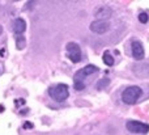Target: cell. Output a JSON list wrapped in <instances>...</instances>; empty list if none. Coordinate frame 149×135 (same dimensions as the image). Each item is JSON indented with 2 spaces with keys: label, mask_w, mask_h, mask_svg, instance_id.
Wrapping results in <instances>:
<instances>
[{
  "label": "cell",
  "mask_w": 149,
  "mask_h": 135,
  "mask_svg": "<svg viewBox=\"0 0 149 135\" xmlns=\"http://www.w3.org/2000/svg\"><path fill=\"white\" fill-rule=\"evenodd\" d=\"M84 87H85L84 81H74V89H76V91H82Z\"/></svg>",
  "instance_id": "5bb4252c"
},
{
  "label": "cell",
  "mask_w": 149,
  "mask_h": 135,
  "mask_svg": "<svg viewBox=\"0 0 149 135\" xmlns=\"http://www.w3.org/2000/svg\"><path fill=\"white\" fill-rule=\"evenodd\" d=\"M148 20H149L148 13H139V21L141 24H147Z\"/></svg>",
  "instance_id": "7c38bea8"
},
{
  "label": "cell",
  "mask_w": 149,
  "mask_h": 135,
  "mask_svg": "<svg viewBox=\"0 0 149 135\" xmlns=\"http://www.w3.org/2000/svg\"><path fill=\"white\" fill-rule=\"evenodd\" d=\"M67 50V57L70 58V60L72 63H79L81 60V49L76 42H70L65 46Z\"/></svg>",
  "instance_id": "3957f363"
},
{
  "label": "cell",
  "mask_w": 149,
  "mask_h": 135,
  "mask_svg": "<svg viewBox=\"0 0 149 135\" xmlns=\"http://www.w3.org/2000/svg\"><path fill=\"white\" fill-rule=\"evenodd\" d=\"M1 33H3V26L0 25V34H1Z\"/></svg>",
  "instance_id": "e0dca14e"
},
{
  "label": "cell",
  "mask_w": 149,
  "mask_h": 135,
  "mask_svg": "<svg viewBox=\"0 0 149 135\" xmlns=\"http://www.w3.org/2000/svg\"><path fill=\"white\" fill-rule=\"evenodd\" d=\"M131 49H132V55H134V58L136 60H141L144 58V47L139 41L132 42Z\"/></svg>",
  "instance_id": "ba28073f"
},
{
  "label": "cell",
  "mask_w": 149,
  "mask_h": 135,
  "mask_svg": "<svg viewBox=\"0 0 149 135\" xmlns=\"http://www.w3.org/2000/svg\"><path fill=\"white\" fill-rule=\"evenodd\" d=\"M110 29V24L107 22V21H93L92 24H90V30L93 31V33L95 34H105L106 31Z\"/></svg>",
  "instance_id": "8992f818"
},
{
  "label": "cell",
  "mask_w": 149,
  "mask_h": 135,
  "mask_svg": "<svg viewBox=\"0 0 149 135\" xmlns=\"http://www.w3.org/2000/svg\"><path fill=\"white\" fill-rule=\"evenodd\" d=\"M3 54H4V50H0V57H3Z\"/></svg>",
  "instance_id": "2e32d148"
},
{
  "label": "cell",
  "mask_w": 149,
  "mask_h": 135,
  "mask_svg": "<svg viewBox=\"0 0 149 135\" xmlns=\"http://www.w3.org/2000/svg\"><path fill=\"white\" fill-rule=\"evenodd\" d=\"M109 84V79H103V80H100L97 84H95V87H97L98 89H102L105 85H107Z\"/></svg>",
  "instance_id": "4fadbf2b"
},
{
  "label": "cell",
  "mask_w": 149,
  "mask_h": 135,
  "mask_svg": "<svg viewBox=\"0 0 149 135\" xmlns=\"http://www.w3.org/2000/svg\"><path fill=\"white\" fill-rule=\"evenodd\" d=\"M102 60H103V63H105L106 66H109V67L114 66V58H113V55H110V52H109V51H105V52H103Z\"/></svg>",
  "instance_id": "30bf717a"
},
{
  "label": "cell",
  "mask_w": 149,
  "mask_h": 135,
  "mask_svg": "<svg viewBox=\"0 0 149 135\" xmlns=\"http://www.w3.org/2000/svg\"><path fill=\"white\" fill-rule=\"evenodd\" d=\"M25 45H26V41H25V38H24V36L17 34V37H16V47H17L18 50H22L24 47H25Z\"/></svg>",
  "instance_id": "8fae6325"
},
{
  "label": "cell",
  "mask_w": 149,
  "mask_h": 135,
  "mask_svg": "<svg viewBox=\"0 0 149 135\" xmlns=\"http://www.w3.org/2000/svg\"><path fill=\"white\" fill-rule=\"evenodd\" d=\"M141 94H143V91L140 87L132 85L123 91V93H122V100H123V102L127 105H134L135 102L141 97Z\"/></svg>",
  "instance_id": "7a4b0ae2"
},
{
  "label": "cell",
  "mask_w": 149,
  "mask_h": 135,
  "mask_svg": "<svg viewBox=\"0 0 149 135\" xmlns=\"http://www.w3.org/2000/svg\"><path fill=\"white\" fill-rule=\"evenodd\" d=\"M49 94L52 100L56 102H63L68 99L70 96V91H68L67 84H56L49 88Z\"/></svg>",
  "instance_id": "6da1fadb"
},
{
  "label": "cell",
  "mask_w": 149,
  "mask_h": 135,
  "mask_svg": "<svg viewBox=\"0 0 149 135\" xmlns=\"http://www.w3.org/2000/svg\"><path fill=\"white\" fill-rule=\"evenodd\" d=\"M24 129H26V130L33 129V123H31V122H25V123H24Z\"/></svg>",
  "instance_id": "9a60e30c"
},
{
  "label": "cell",
  "mask_w": 149,
  "mask_h": 135,
  "mask_svg": "<svg viewBox=\"0 0 149 135\" xmlns=\"http://www.w3.org/2000/svg\"><path fill=\"white\" fill-rule=\"evenodd\" d=\"M97 71H98V67H95V66H93V64H89V66H86V67L80 68V70L76 71V73H74V81H82L86 76L92 75V73L97 72Z\"/></svg>",
  "instance_id": "5b68a950"
},
{
  "label": "cell",
  "mask_w": 149,
  "mask_h": 135,
  "mask_svg": "<svg viewBox=\"0 0 149 135\" xmlns=\"http://www.w3.org/2000/svg\"><path fill=\"white\" fill-rule=\"evenodd\" d=\"M13 30L17 34H21L26 30V22L24 18H16L13 22Z\"/></svg>",
  "instance_id": "9c48e42d"
},
{
  "label": "cell",
  "mask_w": 149,
  "mask_h": 135,
  "mask_svg": "<svg viewBox=\"0 0 149 135\" xmlns=\"http://www.w3.org/2000/svg\"><path fill=\"white\" fill-rule=\"evenodd\" d=\"M126 127L127 130L134 134H147L149 131V125L139 122V121H128L126 123Z\"/></svg>",
  "instance_id": "277c9868"
},
{
  "label": "cell",
  "mask_w": 149,
  "mask_h": 135,
  "mask_svg": "<svg viewBox=\"0 0 149 135\" xmlns=\"http://www.w3.org/2000/svg\"><path fill=\"white\" fill-rule=\"evenodd\" d=\"M111 15H113V10H111V8L110 7H106V5L97 8V9H95V12H94V16H95V18H97L98 21L107 20V18L111 17Z\"/></svg>",
  "instance_id": "52a82bcc"
}]
</instances>
